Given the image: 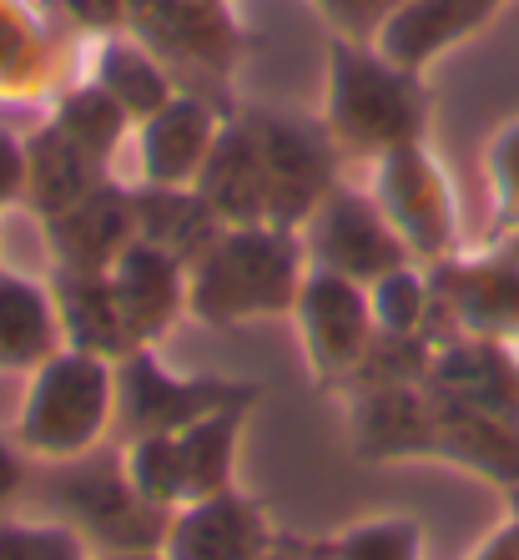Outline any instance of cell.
<instances>
[{
	"instance_id": "cell-4",
	"label": "cell",
	"mask_w": 519,
	"mask_h": 560,
	"mask_svg": "<svg viewBox=\"0 0 519 560\" xmlns=\"http://www.w3.org/2000/svg\"><path fill=\"white\" fill-rule=\"evenodd\" d=\"M378 208L393 222V233L403 243H414L418 253H444L455 218H449V197L434 162L418 152L414 142L384 152V172H378Z\"/></svg>"
},
{
	"instance_id": "cell-11",
	"label": "cell",
	"mask_w": 519,
	"mask_h": 560,
	"mask_svg": "<svg viewBox=\"0 0 519 560\" xmlns=\"http://www.w3.org/2000/svg\"><path fill=\"white\" fill-rule=\"evenodd\" d=\"M66 5L92 31H117L121 21H127V0H66Z\"/></svg>"
},
{
	"instance_id": "cell-6",
	"label": "cell",
	"mask_w": 519,
	"mask_h": 560,
	"mask_svg": "<svg viewBox=\"0 0 519 560\" xmlns=\"http://www.w3.org/2000/svg\"><path fill=\"white\" fill-rule=\"evenodd\" d=\"M212 142H217V121L202 102L172 96L156 117H146L142 127V156L152 187H182L192 183L202 162H208Z\"/></svg>"
},
{
	"instance_id": "cell-12",
	"label": "cell",
	"mask_w": 519,
	"mask_h": 560,
	"mask_svg": "<svg viewBox=\"0 0 519 560\" xmlns=\"http://www.w3.org/2000/svg\"><path fill=\"white\" fill-rule=\"evenodd\" d=\"M21 183H26V156H21V147H15L5 131H0V202L21 192Z\"/></svg>"
},
{
	"instance_id": "cell-10",
	"label": "cell",
	"mask_w": 519,
	"mask_h": 560,
	"mask_svg": "<svg viewBox=\"0 0 519 560\" xmlns=\"http://www.w3.org/2000/svg\"><path fill=\"white\" fill-rule=\"evenodd\" d=\"M489 162H494L489 177H494V202H499V218L519 222V121L505 131V137H499V142H494Z\"/></svg>"
},
{
	"instance_id": "cell-3",
	"label": "cell",
	"mask_w": 519,
	"mask_h": 560,
	"mask_svg": "<svg viewBox=\"0 0 519 560\" xmlns=\"http://www.w3.org/2000/svg\"><path fill=\"white\" fill-rule=\"evenodd\" d=\"M403 237L393 233V222L384 218L378 202L353 192H328L312 208V253L318 268L343 278H384L403 268Z\"/></svg>"
},
{
	"instance_id": "cell-8",
	"label": "cell",
	"mask_w": 519,
	"mask_h": 560,
	"mask_svg": "<svg viewBox=\"0 0 519 560\" xmlns=\"http://www.w3.org/2000/svg\"><path fill=\"white\" fill-rule=\"evenodd\" d=\"M96 86L127 112V117H156L172 102V86L162 66L137 46V40H106L102 66H96Z\"/></svg>"
},
{
	"instance_id": "cell-1",
	"label": "cell",
	"mask_w": 519,
	"mask_h": 560,
	"mask_svg": "<svg viewBox=\"0 0 519 560\" xmlns=\"http://www.w3.org/2000/svg\"><path fill=\"white\" fill-rule=\"evenodd\" d=\"M298 299V248L287 233L233 222L208 243L192 273V308L202 318H247V313H278Z\"/></svg>"
},
{
	"instance_id": "cell-13",
	"label": "cell",
	"mask_w": 519,
	"mask_h": 560,
	"mask_svg": "<svg viewBox=\"0 0 519 560\" xmlns=\"http://www.w3.org/2000/svg\"><path fill=\"white\" fill-rule=\"evenodd\" d=\"M515 268H519V243H515Z\"/></svg>"
},
{
	"instance_id": "cell-9",
	"label": "cell",
	"mask_w": 519,
	"mask_h": 560,
	"mask_svg": "<svg viewBox=\"0 0 519 560\" xmlns=\"http://www.w3.org/2000/svg\"><path fill=\"white\" fill-rule=\"evenodd\" d=\"M51 328H56L51 293L15 273H0V359L21 364V359L46 353Z\"/></svg>"
},
{
	"instance_id": "cell-7",
	"label": "cell",
	"mask_w": 519,
	"mask_h": 560,
	"mask_svg": "<svg viewBox=\"0 0 519 560\" xmlns=\"http://www.w3.org/2000/svg\"><path fill=\"white\" fill-rule=\"evenodd\" d=\"M303 318H308L312 349L333 353V359L353 353L358 343H364V334H368V303L358 299L353 278L328 273V268H318V273L308 278V293H303Z\"/></svg>"
},
{
	"instance_id": "cell-2",
	"label": "cell",
	"mask_w": 519,
	"mask_h": 560,
	"mask_svg": "<svg viewBox=\"0 0 519 560\" xmlns=\"http://www.w3.org/2000/svg\"><path fill=\"white\" fill-rule=\"evenodd\" d=\"M424 92L409 66L384 51H364L353 40H333V96H328V131L358 152H393L418 137Z\"/></svg>"
},
{
	"instance_id": "cell-5",
	"label": "cell",
	"mask_w": 519,
	"mask_h": 560,
	"mask_svg": "<svg viewBox=\"0 0 519 560\" xmlns=\"http://www.w3.org/2000/svg\"><path fill=\"white\" fill-rule=\"evenodd\" d=\"M494 11H499V0H403L378 21V51L418 71L428 56H439L444 46L480 31Z\"/></svg>"
}]
</instances>
